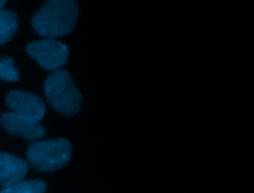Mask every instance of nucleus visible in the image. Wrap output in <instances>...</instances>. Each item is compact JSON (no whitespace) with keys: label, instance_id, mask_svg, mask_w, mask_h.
<instances>
[{"label":"nucleus","instance_id":"f257e3e1","mask_svg":"<svg viewBox=\"0 0 254 193\" xmlns=\"http://www.w3.org/2000/svg\"><path fill=\"white\" fill-rule=\"evenodd\" d=\"M78 7L71 0H52L45 3L32 19L35 32L44 38L68 34L75 26Z\"/></svg>","mask_w":254,"mask_h":193},{"label":"nucleus","instance_id":"f03ea898","mask_svg":"<svg viewBox=\"0 0 254 193\" xmlns=\"http://www.w3.org/2000/svg\"><path fill=\"white\" fill-rule=\"evenodd\" d=\"M44 92L48 102L64 115H74L80 109L82 96L65 70L50 74L45 80Z\"/></svg>","mask_w":254,"mask_h":193},{"label":"nucleus","instance_id":"7ed1b4c3","mask_svg":"<svg viewBox=\"0 0 254 193\" xmlns=\"http://www.w3.org/2000/svg\"><path fill=\"white\" fill-rule=\"evenodd\" d=\"M29 163L37 170L52 172L64 166L71 157V145L68 140L38 141L32 143L27 149Z\"/></svg>","mask_w":254,"mask_h":193},{"label":"nucleus","instance_id":"20e7f679","mask_svg":"<svg viewBox=\"0 0 254 193\" xmlns=\"http://www.w3.org/2000/svg\"><path fill=\"white\" fill-rule=\"evenodd\" d=\"M26 51L46 70H59L66 63L68 58L66 45L54 39L29 43Z\"/></svg>","mask_w":254,"mask_h":193},{"label":"nucleus","instance_id":"39448f33","mask_svg":"<svg viewBox=\"0 0 254 193\" xmlns=\"http://www.w3.org/2000/svg\"><path fill=\"white\" fill-rule=\"evenodd\" d=\"M5 103L11 112L37 122L42 120L46 113L44 101L38 95L23 90L9 91Z\"/></svg>","mask_w":254,"mask_h":193},{"label":"nucleus","instance_id":"423d86ee","mask_svg":"<svg viewBox=\"0 0 254 193\" xmlns=\"http://www.w3.org/2000/svg\"><path fill=\"white\" fill-rule=\"evenodd\" d=\"M0 124L7 133L28 141L38 142L46 134L45 128L39 122L13 112L3 113L0 117Z\"/></svg>","mask_w":254,"mask_h":193},{"label":"nucleus","instance_id":"0eeeda50","mask_svg":"<svg viewBox=\"0 0 254 193\" xmlns=\"http://www.w3.org/2000/svg\"><path fill=\"white\" fill-rule=\"evenodd\" d=\"M28 172V163L16 155L0 152V185L10 186L21 181Z\"/></svg>","mask_w":254,"mask_h":193},{"label":"nucleus","instance_id":"6e6552de","mask_svg":"<svg viewBox=\"0 0 254 193\" xmlns=\"http://www.w3.org/2000/svg\"><path fill=\"white\" fill-rule=\"evenodd\" d=\"M17 14L10 10H0V46L9 42L17 31Z\"/></svg>","mask_w":254,"mask_h":193},{"label":"nucleus","instance_id":"1a4fd4ad","mask_svg":"<svg viewBox=\"0 0 254 193\" xmlns=\"http://www.w3.org/2000/svg\"><path fill=\"white\" fill-rule=\"evenodd\" d=\"M46 183L41 179L21 180L15 184L4 187L0 193H45Z\"/></svg>","mask_w":254,"mask_h":193},{"label":"nucleus","instance_id":"9d476101","mask_svg":"<svg viewBox=\"0 0 254 193\" xmlns=\"http://www.w3.org/2000/svg\"><path fill=\"white\" fill-rule=\"evenodd\" d=\"M0 79L8 82H16L19 79V71L14 66L13 57L0 58Z\"/></svg>","mask_w":254,"mask_h":193},{"label":"nucleus","instance_id":"9b49d317","mask_svg":"<svg viewBox=\"0 0 254 193\" xmlns=\"http://www.w3.org/2000/svg\"><path fill=\"white\" fill-rule=\"evenodd\" d=\"M5 4H6L5 0H0V10L5 6Z\"/></svg>","mask_w":254,"mask_h":193}]
</instances>
